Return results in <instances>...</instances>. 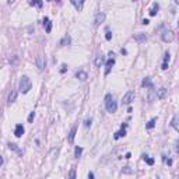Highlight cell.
<instances>
[{
    "mask_svg": "<svg viewBox=\"0 0 179 179\" xmlns=\"http://www.w3.org/2000/svg\"><path fill=\"white\" fill-rule=\"evenodd\" d=\"M105 108L109 113H113L116 112L118 109V102L115 101V98L112 97V94H106L105 95Z\"/></svg>",
    "mask_w": 179,
    "mask_h": 179,
    "instance_id": "1",
    "label": "cell"
},
{
    "mask_svg": "<svg viewBox=\"0 0 179 179\" xmlns=\"http://www.w3.org/2000/svg\"><path fill=\"white\" fill-rule=\"evenodd\" d=\"M31 87H32V83H31V80H29V77L23 76L21 79H20V83H18V90L23 92V94H27V92L31 90Z\"/></svg>",
    "mask_w": 179,
    "mask_h": 179,
    "instance_id": "2",
    "label": "cell"
},
{
    "mask_svg": "<svg viewBox=\"0 0 179 179\" xmlns=\"http://www.w3.org/2000/svg\"><path fill=\"white\" fill-rule=\"evenodd\" d=\"M174 32L172 31H164L162 34H161V39L164 41V42H172L174 41Z\"/></svg>",
    "mask_w": 179,
    "mask_h": 179,
    "instance_id": "3",
    "label": "cell"
},
{
    "mask_svg": "<svg viewBox=\"0 0 179 179\" xmlns=\"http://www.w3.org/2000/svg\"><path fill=\"white\" fill-rule=\"evenodd\" d=\"M133 99H134V91H132V90H130V91H127L126 94L123 95V101H122V102H123L125 105H129V104L132 102Z\"/></svg>",
    "mask_w": 179,
    "mask_h": 179,
    "instance_id": "4",
    "label": "cell"
},
{
    "mask_svg": "<svg viewBox=\"0 0 179 179\" xmlns=\"http://www.w3.org/2000/svg\"><path fill=\"white\" fill-rule=\"evenodd\" d=\"M35 63H37V67L39 69V70H43L45 66H46V60H45V56L39 55L37 58V60H35Z\"/></svg>",
    "mask_w": 179,
    "mask_h": 179,
    "instance_id": "5",
    "label": "cell"
},
{
    "mask_svg": "<svg viewBox=\"0 0 179 179\" xmlns=\"http://www.w3.org/2000/svg\"><path fill=\"white\" fill-rule=\"evenodd\" d=\"M105 13H98L97 16H95V18H94V25L95 27H98L99 24H102L104 21H105Z\"/></svg>",
    "mask_w": 179,
    "mask_h": 179,
    "instance_id": "6",
    "label": "cell"
},
{
    "mask_svg": "<svg viewBox=\"0 0 179 179\" xmlns=\"http://www.w3.org/2000/svg\"><path fill=\"white\" fill-rule=\"evenodd\" d=\"M113 64H115V58H109L108 60L105 62V67H106L105 76H108V74H109V71H111V69L113 67Z\"/></svg>",
    "mask_w": 179,
    "mask_h": 179,
    "instance_id": "7",
    "label": "cell"
},
{
    "mask_svg": "<svg viewBox=\"0 0 179 179\" xmlns=\"http://www.w3.org/2000/svg\"><path fill=\"white\" fill-rule=\"evenodd\" d=\"M70 2H71V4H73L74 7L77 8V10H79V11H81V10H83V6H84V2H85V0H70Z\"/></svg>",
    "mask_w": 179,
    "mask_h": 179,
    "instance_id": "8",
    "label": "cell"
},
{
    "mask_svg": "<svg viewBox=\"0 0 179 179\" xmlns=\"http://www.w3.org/2000/svg\"><path fill=\"white\" fill-rule=\"evenodd\" d=\"M104 63H105V56L104 55H97V58H95V66L101 67Z\"/></svg>",
    "mask_w": 179,
    "mask_h": 179,
    "instance_id": "9",
    "label": "cell"
},
{
    "mask_svg": "<svg viewBox=\"0 0 179 179\" xmlns=\"http://www.w3.org/2000/svg\"><path fill=\"white\" fill-rule=\"evenodd\" d=\"M24 134V126L23 125H17L16 129H14V136L16 137H21Z\"/></svg>",
    "mask_w": 179,
    "mask_h": 179,
    "instance_id": "10",
    "label": "cell"
},
{
    "mask_svg": "<svg viewBox=\"0 0 179 179\" xmlns=\"http://www.w3.org/2000/svg\"><path fill=\"white\" fill-rule=\"evenodd\" d=\"M133 38H134V41H136V42H139V43H143V42H146V41H147L146 34H136Z\"/></svg>",
    "mask_w": 179,
    "mask_h": 179,
    "instance_id": "11",
    "label": "cell"
},
{
    "mask_svg": "<svg viewBox=\"0 0 179 179\" xmlns=\"http://www.w3.org/2000/svg\"><path fill=\"white\" fill-rule=\"evenodd\" d=\"M76 132H77V126H73V127H71V130H70V133H69V137H67V141H69V143H73V141H74Z\"/></svg>",
    "mask_w": 179,
    "mask_h": 179,
    "instance_id": "12",
    "label": "cell"
},
{
    "mask_svg": "<svg viewBox=\"0 0 179 179\" xmlns=\"http://www.w3.org/2000/svg\"><path fill=\"white\" fill-rule=\"evenodd\" d=\"M70 43H71L70 35H64V37L60 39V42H59V45H60V46H66V45H70Z\"/></svg>",
    "mask_w": 179,
    "mask_h": 179,
    "instance_id": "13",
    "label": "cell"
},
{
    "mask_svg": "<svg viewBox=\"0 0 179 179\" xmlns=\"http://www.w3.org/2000/svg\"><path fill=\"white\" fill-rule=\"evenodd\" d=\"M169 59H171V55H169V52L165 53V56H164V62H162V70H166L168 69V63H169Z\"/></svg>",
    "mask_w": 179,
    "mask_h": 179,
    "instance_id": "14",
    "label": "cell"
},
{
    "mask_svg": "<svg viewBox=\"0 0 179 179\" xmlns=\"http://www.w3.org/2000/svg\"><path fill=\"white\" fill-rule=\"evenodd\" d=\"M76 77L80 80V81H85V80L88 79V76H87V73L85 71H83V70H80V71H77L76 73Z\"/></svg>",
    "mask_w": 179,
    "mask_h": 179,
    "instance_id": "15",
    "label": "cell"
},
{
    "mask_svg": "<svg viewBox=\"0 0 179 179\" xmlns=\"http://www.w3.org/2000/svg\"><path fill=\"white\" fill-rule=\"evenodd\" d=\"M16 99H17V91H16V90H13V91L10 92V95H8V99H7L8 105H11Z\"/></svg>",
    "mask_w": 179,
    "mask_h": 179,
    "instance_id": "16",
    "label": "cell"
},
{
    "mask_svg": "<svg viewBox=\"0 0 179 179\" xmlns=\"http://www.w3.org/2000/svg\"><path fill=\"white\" fill-rule=\"evenodd\" d=\"M141 85H143V87H147V88H154V84H153V83H151L150 77H146V79L143 80Z\"/></svg>",
    "mask_w": 179,
    "mask_h": 179,
    "instance_id": "17",
    "label": "cell"
},
{
    "mask_svg": "<svg viewBox=\"0 0 179 179\" xmlns=\"http://www.w3.org/2000/svg\"><path fill=\"white\" fill-rule=\"evenodd\" d=\"M125 136H126V129H125V127H122V129L119 130L118 133H115L113 139H115V140H118V139H120V137H125Z\"/></svg>",
    "mask_w": 179,
    "mask_h": 179,
    "instance_id": "18",
    "label": "cell"
},
{
    "mask_svg": "<svg viewBox=\"0 0 179 179\" xmlns=\"http://www.w3.org/2000/svg\"><path fill=\"white\" fill-rule=\"evenodd\" d=\"M165 94H166V88H164V87L158 90V92H155V95H157L158 99H162V98L165 97Z\"/></svg>",
    "mask_w": 179,
    "mask_h": 179,
    "instance_id": "19",
    "label": "cell"
},
{
    "mask_svg": "<svg viewBox=\"0 0 179 179\" xmlns=\"http://www.w3.org/2000/svg\"><path fill=\"white\" fill-rule=\"evenodd\" d=\"M29 4L35 6V7H38V8H42L43 2H42V0H31V2H29Z\"/></svg>",
    "mask_w": 179,
    "mask_h": 179,
    "instance_id": "20",
    "label": "cell"
},
{
    "mask_svg": "<svg viewBox=\"0 0 179 179\" xmlns=\"http://www.w3.org/2000/svg\"><path fill=\"white\" fill-rule=\"evenodd\" d=\"M43 24H46V32L49 34V32L52 31V23L49 21V18H48V17H45V18H43Z\"/></svg>",
    "mask_w": 179,
    "mask_h": 179,
    "instance_id": "21",
    "label": "cell"
},
{
    "mask_svg": "<svg viewBox=\"0 0 179 179\" xmlns=\"http://www.w3.org/2000/svg\"><path fill=\"white\" fill-rule=\"evenodd\" d=\"M158 8H160L158 3H154V4H153V7H151V10H150V16H151V17H153V16H155V14L158 13Z\"/></svg>",
    "mask_w": 179,
    "mask_h": 179,
    "instance_id": "22",
    "label": "cell"
},
{
    "mask_svg": "<svg viewBox=\"0 0 179 179\" xmlns=\"http://www.w3.org/2000/svg\"><path fill=\"white\" fill-rule=\"evenodd\" d=\"M155 123H157V118H153L147 125H146V129H153V127L155 126Z\"/></svg>",
    "mask_w": 179,
    "mask_h": 179,
    "instance_id": "23",
    "label": "cell"
},
{
    "mask_svg": "<svg viewBox=\"0 0 179 179\" xmlns=\"http://www.w3.org/2000/svg\"><path fill=\"white\" fill-rule=\"evenodd\" d=\"M8 148H10V150H14V151H17V153H18L20 155H23V151H21V150H18L17 144H14V143H10V144H8Z\"/></svg>",
    "mask_w": 179,
    "mask_h": 179,
    "instance_id": "24",
    "label": "cell"
},
{
    "mask_svg": "<svg viewBox=\"0 0 179 179\" xmlns=\"http://www.w3.org/2000/svg\"><path fill=\"white\" fill-rule=\"evenodd\" d=\"M172 127H174L175 130H179V125H178V115L174 116V119H172Z\"/></svg>",
    "mask_w": 179,
    "mask_h": 179,
    "instance_id": "25",
    "label": "cell"
},
{
    "mask_svg": "<svg viewBox=\"0 0 179 179\" xmlns=\"http://www.w3.org/2000/svg\"><path fill=\"white\" fill-rule=\"evenodd\" d=\"M81 153H83V147H79V146H77V147L74 148V157L76 158L81 157Z\"/></svg>",
    "mask_w": 179,
    "mask_h": 179,
    "instance_id": "26",
    "label": "cell"
},
{
    "mask_svg": "<svg viewBox=\"0 0 179 179\" xmlns=\"http://www.w3.org/2000/svg\"><path fill=\"white\" fill-rule=\"evenodd\" d=\"M154 98H157V95H155V91H154V88H150V92H148V101H153Z\"/></svg>",
    "mask_w": 179,
    "mask_h": 179,
    "instance_id": "27",
    "label": "cell"
},
{
    "mask_svg": "<svg viewBox=\"0 0 179 179\" xmlns=\"http://www.w3.org/2000/svg\"><path fill=\"white\" fill-rule=\"evenodd\" d=\"M143 160L147 161L148 165H153V164H154V160H153V158H148V155H146V154H143Z\"/></svg>",
    "mask_w": 179,
    "mask_h": 179,
    "instance_id": "28",
    "label": "cell"
},
{
    "mask_svg": "<svg viewBox=\"0 0 179 179\" xmlns=\"http://www.w3.org/2000/svg\"><path fill=\"white\" fill-rule=\"evenodd\" d=\"M105 39L106 41H111L112 39V32L108 31V29H106V34H105Z\"/></svg>",
    "mask_w": 179,
    "mask_h": 179,
    "instance_id": "29",
    "label": "cell"
},
{
    "mask_svg": "<svg viewBox=\"0 0 179 179\" xmlns=\"http://www.w3.org/2000/svg\"><path fill=\"white\" fill-rule=\"evenodd\" d=\"M69 178H71V179H74V178H76V168H71L70 174H69Z\"/></svg>",
    "mask_w": 179,
    "mask_h": 179,
    "instance_id": "30",
    "label": "cell"
},
{
    "mask_svg": "<svg viewBox=\"0 0 179 179\" xmlns=\"http://www.w3.org/2000/svg\"><path fill=\"white\" fill-rule=\"evenodd\" d=\"M91 123H92V119H91V118H90V119H85V120H84V126H85V127H90V126H91Z\"/></svg>",
    "mask_w": 179,
    "mask_h": 179,
    "instance_id": "31",
    "label": "cell"
},
{
    "mask_svg": "<svg viewBox=\"0 0 179 179\" xmlns=\"http://www.w3.org/2000/svg\"><path fill=\"white\" fill-rule=\"evenodd\" d=\"M34 118H35V113H34V112H31V113H29V116H28V122H29V123H31V122L34 120Z\"/></svg>",
    "mask_w": 179,
    "mask_h": 179,
    "instance_id": "32",
    "label": "cell"
},
{
    "mask_svg": "<svg viewBox=\"0 0 179 179\" xmlns=\"http://www.w3.org/2000/svg\"><path fill=\"white\" fill-rule=\"evenodd\" d=\"M66 70H67V66L66 64H62V69H60V73L63 74V73H66Z\"/></svg>",
    "mask_w": 179,
    "mask_h": 179,
    "instance_id": "33",
    "label": "cell"
},
{
    "mask_svg": "<svg viewBox=\"0 0 179 179\" xmlns=\"http://www.w3.org/2000/svg\"><path fill=\"white\" fill-rule=\"evenodd\" d=\"M122 172H125V174H132V171L129 169V166H125V169Z\"/></svg>",
    "mask_w": 179,
    "mask_h": 179,
    "instance_id": "34",
    "label": "cell"
},
{
    "mask_svg": "<svg viewBox=\"0 0 179 179\" xmlns=\"http://www.w3.org/2000/svg\"><path fill=\"white\" fill-rule=\"evenodd\" d=\"M120 53H122V55H127V50H126V49H123V48H122V49H120Z\"/></svg>",
    "mask_w": 179,
    "mask_h": 179,
    "instance_id": "35",
    "label": "cell"
},
{
    "mask_svg": "<svg viewBox=\"0 0 179 179\" xmlns=\"http://www.w3.org/2000/svg\"><path fill=\"white\" fill-rule=\"evenodd\" d=\"M130 157H132V154H130V153H126V155H125V158H126V160H129Z\"/></svg>",
    "mask_w": 179,
    "mask_h": 179,
    "instance_id": "36",
    "label": "cell"
},
{
    "mask_svg": "<svg viewBox=\"0 0 179 179\" xmlns=\"http://www.w3.org/2000/svg\"><path fill=\"white\" fill-rule=\"evenodd\" d=\"M148 23H150V21H148V20L147 18H144V20H143V24H144V25H147V24Z\"/></svg>",
    "mask_w": 179,
    "mask_h": 179,
    "instance_id": "37",
    "label": "cell"
},
{
    "mask_svg": "<svg viewBox=\"0 0 179 179\" xmlns=\"http://www.w3.org/2000/svg\"><path fill=\"white\" fill-rule=\"evenodd\" d=\"M88 178L92 179V178H94V174H92V172H88Z\"/></svg>",
    "mask_w": 179,
    "mask_h": 179,
    "instance_id": "38",
    "label": "cell"
},
{
    "mask_svg": "<svg viewBox=\"0 0 179 179\" xmlns=\"http://www.w3.org/2000/svg\"><path fill=\"white\" fill-rule=\"evenodd\" d=\"M3 162H4V160H3V157H2V155H0V166H2V165H3Z\"/></svg>",
    "mask_w": 179,
    "mask_h": 179,
    "instance_id": "39",
    "label": "cell"
},
{
    "mask_svg": "<svg viewBox=\"0 0 179 179\" xmlns=\"http://www.w3.org/2000/svg\"><path fill=\"white\" fill-rule=\"evenodd\" d=\"M165 162H166V164H168V165H172V160H168V161H166V160H165Z\"/></svg>",
    "mask_w": 179,
    "mask_h": 179,
    "instance_id": "40",
    "label": "cell"
},
{
    "mask_svg": "<svg viewBox=\"0 0 179 179\" xmlns=\"http://www.w3.org/2000/svg\"><path fill=\"white\" fill-rule=\"evenodd\" d=\"M14 2H16V0H7V3H8V4H11V3H14Z\"/></svg>",
    "mask_w": 179,
    "mask_h": 179,
    "instance_id": "41",
    "label": "cell"
}]
</instances>
